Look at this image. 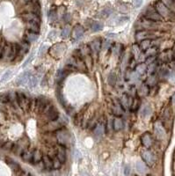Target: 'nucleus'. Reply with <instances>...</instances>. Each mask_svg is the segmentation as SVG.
I'll return each instance as SVG.
<instances>
[{
	"instance_id": "1",
	"label": "nucleus",
	"mask_w": 175,
	"mask_h": 176,
	"mask_svg": "<svg viewBox=\"0 0 175 176\" xmlns=\"http://www.w3.org/2000/svg\"><path fill=\"white\" fill-rule=\"evenodd\" d=\"M81 55H82V58L84 61L85 64L87 65V67H92L93 66V57H92V50L90 49L89 45H83L80 49H79Z\"/></svg>"
},
{
	"instance_id": "2",
	"label": "nucleus",
	"mask_w": 175,
	"mask_h": 176,
	"mask_svg": "<svg viewBox=\"0 0 175 176\" xmlns=\"http://www.w3.org/2000/svg\"><path fill=\"white\" fill-rule=\"evenodd\" d=\"M17 100H18V104L22 110H27L30 108V103H31V99L22 92H18L17 93Z\"/></svg>"
},
{
	"instance_id": "3",
	"label": "nucleus",
	"mask_w": 175,
	"mask_h": 176,
	"mask_svg": "<svg viewBox=\"0 0 175 176\" xmlns=\"http://www.w3.org/2000/svg\"><path fill=\"white\" fill-rule=\"evenodd\" d=\"M43 113L45 114L47 119L50 122L57 121V119L59 117V112H58L57 108L55 106H53V105H49Z\"/></svg>"
},
{
	"instance_id": "4",
	"label": "nucleus",
	"mask_w": 175,
	"mask_h": 176,
	"mask_svg": "<svg viewBox=\"0 0 175 176\" xmlns=\"http://www.w3.org/2000/svg\"><path fill=\"white\" fill-rule=\"evenodd\" d=\"M155 9L156 11L158 13V14L163 18H166V17H170L172 13L171 11L168 9V7L162 2V1H157L155 4Z\"/></svg>"
},
{
	"instance_id": "5",
	"label": "nucleus",
	"mask_w": 175,
	"mask_h": 176,
	"mask_svg": "<svg viewBox=\"0 0 175 176\" xmlns=\"http://www.w3.org/2000/svg\"><path fill=\"white\" fill-rule=\"evenodd\" d=\"M144 17L146 20H151V21H161L162 20V17L158 14V13L156 11V9L152 8V7H149L146 9L145 13H144Z\"/></svg>"
},
{
	"instance_id": "6",
	"label": "nucleus",
	"mask_w": 175,
	"mask_h": 176,
	"mask_svg": "<svg viewBox=\"0 0 175 176\" xmlns=\"http://www.w3.org/2000/svg\"><path fill=\"white\" fill-rule=\"evenodd\" d=\"M49 105H50V103H49V101L47 100L42 99V98H37V99H35L34 109L39 114L40 113H43Z\"/></svg>"
},
{
	"instance_id": "7",
	"label": "nucleus",
	"mask_w": 175,
	"mask_h": 176,
	"mask_svg": "<svg viewBox=\"0 0 175 176\" xmlns=\"http://www.w3.org/2000/svg\"><path fill=\"white\" fill-rule=\"evenodd\" d=\"M56 158L61 161L62 164H64L67 159V155H66V150L63 145H58L56 148Z\"/></svg>"
},
{
	"instance_id": "8",
	"label": "nucleus",
	"mask_w": 175,
	"mask_h": 176,
	"mask_svg": "<svg viewBox=\"0 0 175 176\" xmlns=\"http://www.w3.org/2000/svg\"><path fill=\"white\" fill-rule=\"evenodd\" d=\"M142 158L144 163L149 166H152L155 164V157L150 151H144L142 152Z\"/></svg>"
},
{
	"instance_id": "9",
	"label": "nucleus",
	"mask_w": 175,
	"mask_h": 176,
	"mask_svg": "<svg viewBox=\"0 0 175 176\" xmlns=\"http://www.w3.org/2000/svg\"><path fill=\"white\" fill-rule=\"evenodd\" d=\"M21 18L23 19L24 21L27 22H36V23H40V20L38 14H35L33 13H25L21 15Z\"/></svg>"
},
{
	"instance_id": "10",
	"label": "nucleus",
	"mask_w": 175,
	"mask_h": 176,
	"mask_svg": "<svg viewBox=\"0 0 175 176\" xmlns=\"http://www.w3.org/2000/svg\"><path fill=\"white\" fill-rule=\"evenodd\" d=\"M151 36H153V33L151 32V31H148V30H141V31H138L136 33V40L137 41H142L144 40H146V39H149L151 38Z\"/></svg>"
},
{
	"instance_id": "11",
	"label": "nucleus",
	"mask_w": 175,
	"mask_h": 176,
	"mask_svg": "<svg viewBox=\"0 0 175 176\" xmlns=\"http://www.w3.org/2000/svg\"><path fill=\"white\" fill-rule=\"evenodd\" d=\"M84 34V28L81 25H76L72 30L71 35H72V38L74 40L77 41L83 36Z\"/></svg>"
},
{
	"instance_id": "12",
	"label": "nucleus",
	"mask_w": 175,
	"mask_h": 176,
	"mask_svg": "<svg viewBox=\"0 0 175 176\" xmlns=\"http://www.w3.org/2000/svg\"><path fill=\"white\" fill-rule=\"evenodd\" d=\"M43 129H45V131L47 132H54L56 131L57 129H61V123L58 122L57 121H54V122H50L48 124H46Z\"/></svg>"
},
{
	"instance_id": "13",
	"label": "nucleus",
	"mask_w": 175,
	"mask_h": 176,
	"mask_svg": "<svg viewBox=\"0 0 175 176\" xmlns=\"http://www.w3.org/2000/svg\"><path fill=\"white\" fill-rule=\"evenodd\" d=\"M30 77H31L30 71H25V72H23L22 74H20L18 77V78H17V84L19 85H26L29 81Z\"/></svg>"
},
{
	"instance_id": "14",
	"label": "nucleus",
	"mask_w": 175,
	"mask_h": 176,
	"mask_svg": "<svg viewBox=\"0 0 175 176\" xmlns=\"http://www.w3.org/2000/svg\"><path fill=\"white\" fill-rule=\"evenodd\" d=\"M41 162H42L43 166H44V168H45L46 170H48V171H51V170L54 169L52 159L48 156V154H43Z\"/></svg>"
},
{
	"instance_id": "15",
	"label": "nucleus",
	"mask_w": 175,
	"mask_h": 176,
	"mask_svg": "<svg viewBox=\"0 0 175 176\" xmlns=\"http://www.w3.org/2000/svg\"><path fill=\"white\" fill-rule=\"evenodd\" d=\"M154 129H155V133L158 136V138H165V130L163 125L160 122L155 123Z\"/></svg>"
},
{
	"instance_id": "16",
	"label": "nucleus",
	"mask_w": 175,
	"mask_h": 176,
	"mask_svg": "<svg viewBox=\"0 0 175 176\" xmlns=\"http://www.w3.org/2000/svg\"><path fill=\"white\" fill-rule=\"evenodd\" d=\"M90 48L92 50V53H94L96 55L99 54L100 48H101V41L100 39H96L94 41H93L90 44Z\"/></svg>"
},
{
	"instance_id": "17",
	"label": "nucleus",
	"mask_w": 175,
	"mask_h": 176,
	"mask_svg": "<svg viewBox=\"0 0 175 176\" xmlns=\"http://www.w3.org/2000/svg\"><path fill=\"white\" fill-rule=\"evenodd\" d=\"M42 156H43V154L39 149L33 150V159H32L31 163L33 164V165H37V164L40 163L41 160H42Z\"/></svg>"
},
{
	"instance_id": "18",
	"label": "nucleus",
	"mask_w": 175,
	"mask_h": 176,
	"mask_svg": "<svg viewBox=\"0 0 175 176\" xmlns=\"http://www.w3.org/2000/svg\"><path fill=\"white\" fill-rule=\"evenodd\" d=\"M141 142L144 147L150 148L152 145V138L149 133H144L141 138Z\"/></svg>"
},
{
	"instance_id": "19",
	"label": "nucleus",
	"mask_w": 175,
	"mask_h": 176,
	"mask_svg": "<svg viewBox=\"0 0 175 176\" xmlns=\"http://www.w3.org/2000/svg\"><path fill=\"white\" fill-rule=\"evenodd\" d=\"M64 45L63 43H57L56 45L53 46L50 50V53L52 56H58L60 55L61 53H63V51L64 50Z\"/></svg>"
},
{
	"instance_id": "20",
	"label": "nucleus",
	"mask_w": 175,
	"mask_h": 176,
	"mask_svg": "<svg viewBox=\"0 0 175 176\" xmlns=\"http://www.w3.org/2000/svg\"><path fill=\"white\" fill-rule=\"evenodd\" d=\"M26 27L27 31H29V32H33L35 34H39V32H40V23L27 22V23H26Z\"/></svg>"
},
{
	"instance_id": "21",
	"label": "nucleus",
	"mask_w": 175,
	"mask_h": 176,
	"mask_svg": "<svg viewBox=\"0 0 175 176\" xmlns=\"http://www.w3.org/2000/svg\"><path fill=\"white\" fill-rule=\"evenodd\" d=\"M69 74V71L65 69H62V70H59L57 72H56V83H61L63 82L65 78L67 77V75Z\"/></svg>"
},
{
	"instance_id": "22",
	"label": "nucleus",
	"mask_w": 175,
	"mask_h": 176,
	"mask_svg": "<svg viewBox=\"0 0 175 176\" xmlns=\"http://www.w3.org/2000/svg\"><path fill=\"white\" fill-rule=\"evenodd\" d=\"M121 107L126 109L128 108H130L131 107V104H132V100H131V98L128 95V94H124L121 99V101H120Z\"/></svg>"
},
{
	"instance_id": "23",
	"label": "nucleus",
	"mask_w": 175,
	"mask_h": 176,
	"mask_svg": "<svg viewBox=\"0 0 175 176\" xmlns=\"http://www.w3.org/2000/svg\"><path fill=\"white\" fill-rule=\"evenodd\" d=\"M139 25L142 28H145V29H152V28L157 27V25L154 21H151V20H149L146 19L140 21Z\"/></svg>"
},
{
	"instance_id": "24",
	"label": "nucleus",
	"mask_w": 175,
	"mask_h": 176,
	"mask_svg": "<svg viewBox=\"0 0 175 176\" xmlns=\"http://www.w3.org/2000/svg\"><path fill=\"white\" fill-rule=\"evenodd\" d=\"M38 36H39V34H35V33H33V32L26 31V34H25L24 41H27L28 43L34 42L38 39Z\"/></svg>"
},
{
	"instance_id": "25",
	"label": "nucleus",
	"mask_w": 175,
	"mask_h": 176,
	"mask_svg": "<svg viewBox=\"0 0 175 176\" xmlns=\"http://www.w3.org/2000/svg\"><path fill=\"white\" fill-rule=\"evenodd\" d=\"M75 58H76V69L78 71H87L88 68H87V65L85 64L84 61L79 57H75Z\"/></svg>"
},
{
	"instance_id": "26",
	"label": "nucleus",
	"mask_w": 175,
	"mask_h": 176,
	"mask_svg": "<svg viewBox=\"0 0 175 176\" xmlns=\"http://www.w3.org/2000/svg\"><path fill=\"white\" fill-rule=\"evenodd\" d=\"M6 163L8 164V166L12 168V170L13 171H14V172H16V173H18V172H20V166L16 162V161H14L13 159H11V158H6Z\"/></svg>"
},
{
	"instance_id": "27",
	"label": "nucleus",
	"mask_w": 175,
	"mask_h": 176,
	"mask_svg": "<svg viewBox=\"0 0 175 176\" xmlns=\"http://www.w3.org/2000/svg\"><path fill=\"white\" fill-rule=\"evenodd\" d=\"M112 110H113V113L115 115H119L121 116L123 113V108L121 107V103L120 102H116V101H114V104H113V107H112Z\"/></svg>"
},
{
	"instance_id": "28",
	"label": "nucleus",
	"mask_w": 175,
	"mask_h": 176,
	"mask_svg": "<svg viewBox=\"0 0 175 176\" xmlns=\"http://www.w3.org/2000/svg\"><path fill=\"white\" fill-rule=\"evenodd\" d=\"M33 151H31V150H26L22 155L20 156L21 159H23V161L25 162H32V159H33Z\"/></svg>"
},
{
	"instance_id": "29",
	"label": "nucleus",
	"mask_w": 175,
	"mask_h": 176,
	"mask_svg": "<svg viewBox=\"0 0 175 176\" xmlns=\"http://www.w3.org/2000/svg\"><path fill=\"white\" fill-rule=\"evenodd\" d=\"M113 128L115 131H120L123 128V122L120 117H116L113 122Z\"/></svg>"
},
{
	"instance_id": "30",
	"label": "nucleus",
	"mask_w": 175,
	"mask_h": 176,
	"mask_svg": "<svg viewBox=\"0 0 175 176\" xmlns=\"http://www.w3.org/2000/svg\"><path fill=\"white\" fill-rule=\"evenodd\" d=\"M105 132V125L102 122H99L94 128V134L96 136H102Z\"/></svg>"
},
{
	"instance_id": "31",
	"label": "nucleus",
	"mask_w": 175,
	"mask_h": 176,
	"mask_svg": "<svg viewBox=\"0 0 175 176\" xmlns=\"http://www.w3.org/2000/svg\"><path fill=\"white\" fill-rule=\"evenodd\" d=\"M151 43H152V41L150 39H146V40H144L141 41L139 47H140L141 50H147L148 49H150L151 47Z\"/></svg>"
},
{
	"instance_id": "32",
	"label": "nucleus",
	"mask_w": 175,
	"mask_h": 176,
	"mask_svg": "<svg viewBox=\"0 0 175 176\" xmlns=\"http://www.w3.org/2000/svg\"><path fill=\"white\" fill-rule=\"evenodd\" d=\"M137 170L140 174H145L147 173V167L145 164L142 161H138L137 163Z\"/></svg>"
},
{
	"instance_id": "33",
	"label": "nucleus",
	"mask_w": 175,
	"mask_h": 176,
	"mask_svg": "<svg viewBox=\"0 0 175 176\" xmlns=\"http://www.w3.org/2000/svg\"><path fill=\"white\" fill-rule=\"evenodd\" d=\"M147 70V66L145 64H138L137 67H136V72L138 74V75H143Z\"/></svg>"
},
{
	"instance_id": "34",
	"label": "nucleus",
	"mask_w": 175,
	"mask_h": 176,
	"mask_svg": "<svg viewBox=\"0 0 175 176\" xmlns=\"http://www.w3.org/2000/svg\"><path fill=\"white\" fill-rule=\"evenodd\" d=\"M151 112H152L151 108L149 105H146V106H144V107L142 108V110H141V115H142L144 117H147V116H149V115L151 114Z\"/></svg>"
},
{
	"instance_id": "35",
	"label": "nucleus",
	"mask_w": 175,
	"mask_h": 176,
	"mask_svg": "<svg viewBox=\"0 0 175 176\" xmlns=\"http://www.w3.org/2000/svg\"><path fill=\"white\" fill-rule=\"evenodd\" d=\"M28 84H29V87L30 88H34L37 84H38V78L36 76H31L30 78H29V81H28Z\"/></svg>"
},
{
	"instance_id": "36",
	"label": "nucleus",
	"mask_w": 175,
	"mask_h": 176,
	"mask_svg": "<svg viewBox=\"0 0 175 176\" xmlns=\"http://www.w3.org/2000/svg\"><path fill=\"white\" fill-rule=\"evenodd\" d=\"M91 28H92V30H93V32L100 31V30L103 28V24L100 23V22H93V24L92 25Z\"/></svg>"
},
{
	"instance_id": "37",
	"label": "nucleus",
	"mask_w": 175,
	"mask_h": 176,
	"mask_svg": "<svg viewBox=\"0 0 175 176\" xmlns=\"http://www.w3.org/2000/svg\"><path fill=\"white\" fill-rule=\"evenodd\" d=\"M13 145H14L13 142L6 141V142L4 144V145H3V147H2V150H4V151H11V152H12V149H13Z\"/></svg>"
},
{
	"instance_id": "38",
	"label": "nucleus",
	"mask_w": 175,
	"mask_h": 176,
	"mask_svg": "<svg viewBox=\"0 0 175 176\" xmlns=\"http://www.w3.org/2000/svg\"><path fill=\"white\" fill-rule=\"evenodd\" d=\"M52 159V162H53V167H54V169H59V168H61V166H62V163H61V161L56 158V157H54L53 159Z\"/></svg>"
},
{
	"instance_id": "39",
	"label": "nucleus",
	"mask_w": 175,
	"mask_h": 176,
	"mask_svg": "<svg viewBox=\"0 0 175 176\" xmlns=\"http://www.w3.org/2000/svg\"><path fill=\"white\" fill-rule=\"evenodd\" d=\"M70 34V27H65L62 30V32H61V36L63 38H67V37H69Z\"/></svg>"
},
{
	"instance_id": "40",
	"label": "nucleus",
	"mask_w": 175,
	"mask_h": 176,
	"mask_svg": "<svg viewBox=\"0 0 175 176\" xmlns=\"http://www.w3.org/2000/svg\"><path fill=\"white\" fill-rule=\"evenodd\" d=\"M132 50H133V54L134 56L137 58H139L140 55H141V49L138 45H134L133 48H132Z\"/></svg>"
},
{
	"instance_id": "41",
	"label": "nucleus",
	"mask_w": 175,
	"mask_h": 176,
	"mask_svg": "<svg viewBox=\"0 0 175 176\" xmlns=\"http://www.w3.org/2000/svg\"><path fill=\"white\" fill-rule=\"evenodd\" d=\"M138 107H139V100L137 98H136L132 101V104H131L130 108L132 111H136L138 108Z\"/></svg>"
},
{
	"instance_id": "42",
	"label": "nucleus",
	"mask_w": 175,
	"mask_h": 176,
	"mask_svg": "<svg viewBox=\"0 0 175 176\" xmlns=\"http://www.w3.org/2000/svg\"><path fill=\"white\" fill-rule=\"evenodd\" d=\"M157 48H155V47H151L150 49H148L147 50H146V56L147 57H154L155 56V54L157 53Z\"/></svg>"
},
{
	"instance_id": "43",
	"label": "nucleus",
	"mask_w": 175,
	"mask_h": 176,
	"mask_svg": "<svg viewBox=\"0 0 175 176\" xmlns=\"http://www.w3.org/2000/svg\"><path fill=\"white\" fill-rule=\"evenodd\" d=\"M115 82H116V75H115V73L112 72V73H110L109 76H108V83H109L111 85H114Z\"/></svg>"
},
{
	"instance_id": "44",
	"label": "nucleus",
	"mask_w": 175,
	"mask_h": 176,
	"mask_svg": "<svg viewBox=\"0 0 175 176\" xmlns=\"http://www.w3.org/2000/svg\"><path fill=\"white\" fill-rule=\"evenodd\" d=\"M47 50H48V48H47V46L45 45V44H42L41 45V47L40 48V50H39V56H43L45 53H46V51H47Z\"/></svg>"
},
{
	"instance_id": "45",
	"label": "nucleus",
	"mask_w": 175,
	"mask_h": 176,
	"mask_svg": "<svg viewBox=\"0 0 175 176\" xmlns=\"http://www.w3.org/2000/svg\"><path fill=\"white\" fill-rule=\"evenodd\" d=\"M113 10L110 9V8H107V9H104L102 12H101V15L102 17H108L111 13H112Z\"/></svg>"
},
{
	"instance_id": "46",
	"label": "nucleus",
	"mask_w": 175,
	"mask_h": 176,
	"mask_svg": "<svg viewBox=\"0 0 175 176\" xmlns=\"http://www.w3.org/2000/svg\"><path fill=\"white\" fill-rule=\"evenodd\" d=\"M50 20L51 21H55L56 20V11L52 9L50 12Z\"/></svg>"
},
{
	"instance_id": "47",
	"label": "nucleus",
	"mask_w": 175,
	"mask_h": 176,
	"mask_svg": "<svg viewBox=\"0 0 175 176\" xmlns=\"http://www.w3.org/2000/svg\"><path fill=\"white\" fill-rule=\"evenodd\" d=\"M139 92H140V94L142 95H146L149 93V89H148V87L146 85H142L141 88H140V90H139Z\"/></svg>"
},
{
	"instance_id": "48",
	"label": "nucleus",
	"mask_w": 175,
	"mask_h": 176,
	"mask_svg": "<svg viewBox=\"0 0 175 176\" xmlns=\"http://www.w3.org/2000/svg\"><path fill=\"white\" fill-rule=\"evenodd\" d=\"M143 0H133V6L135 8H138L142 6Z\"/></svg>"
},
{
	"instance_id": "49",
	"label": "nucleus",
	"mask_w": 175,
	"mask_h": 176,
	"mask_svg": "<svg viewBox=\"0 0 175 176\" xmlns=\"http://www.w3.org/2000/svg\"><path fill=\"white\" fill-rule=\"evenodd\" d=\"M33 57V54H31V55L27 57V59H26V60L25 61V63L23 64V67H24V68H25V67H26V65L31 62V61H32Z\"/></svg>"
},
{
	"instance_id": "50",
	"label": "nucleus",
	"mask_w": 175,
	"mask_h": 176,
	"mask_svg": "<svg viewBox=\"0 0 175 176\" xmlns=\"http://www.w3.org/2000/svg\"><path fill=\"white\" fill-rule=\"evenodd\" d=\"M11 74H12V71H6L4 75H3V77H2V80L3 81H6V80H7L8 78H9V77L11 76Z\"/></svg>"
},
{
	"instance_id": "51",
	"label": "nucleus",
	"mask_w": 175,
	"mask_h": 176,
	"mask_svg": "<svg viewBox=\"0 0 175 176\" xmlns=\"http://www.w3.org/2000/svg\"><path fill=\"white\" fill-rule=\"evenodd\" d=\"M155 68H156V64L155 63H151L149 66V69H148V72L149 73H152L154 71H155Z\"/></svg>"
},
{
	"instance_id": "52",
	"label": "nucleus",
	"mask_w": 175,
	"mask_h": 176,
	"mask_svg": "<svg viewBox=\"0 0 175 176\" xmlns=\"http://www.w3.org/2000/svg\"><path fill=\"white\" fill-rule=\"evenodd\" d=\"M147 83H148V85H153L156 83V78H155V77H152V76H151V77L148 79Z\"/></svg>"
},
{
	"instance_id": "53",
	"label": "nucleus",
	"mask_w": 175,
	"mask_h": 176,
	"mask_svg": "<svg viewBox=\"0 0 175 176\" xmlns=\"http://www.w3.org/2000/svg\"><path fill=\"white\" fill-rule=\"evenodd\" d=\"M138 78H139V75L135 71V72H133V73H131V75H130V79H132V80H137V79H138Z\"/></svg>"
},
{
	"instance_id": "54",
	"label": "nucleus",
	"mask_w": 175,
	"mask_h": 176,
	"mask_svg": "<svg viewBox=\"0 0 175 176\" xmlns=\"http://www.w3.org/2000/svg\"><path fill=\"white\" fill-rule=\"evenodd\" d=\"M129 173H130V168H129L128 166H126L125 168H124V173H125V175H126V176H128Z\"/></svg>"
},
{
	"instance_id": "55",
	"label": "nucleus",
	"mask_w": 175,
	"mask_h": 176,
	"mask_svg": "<svg viewBox=\"0 0 175 176\" xmlns=\"http://www.w3.org/2000/svg\"><path fill=\"white\" fill-rule=\"evenodd\" d=\"M6 142V141L4 138H0V149H2V147H3V145H4V144H5Z\"/></svg>"
},
{
	"instance_id": "56",
	"label": "nucleus",
	"mask_w": 175,
	"mask_h": 176,
	"mask_svg": "<svg viewBox=\"0 0 175 176\" xmlns=\"http://www.w3.org/2000/svg\"><path fill=\"white\" fill-rule=\"evenodd\" d=\"M169 77H170V79L172 81H175V72H172Z\"/></svg>"
},
{
	"instance_id": "57",
	"label": "nucleus",
	"mask_w": 175,
	"mask_h": 176,
	"mask_svg": "<svg viewBox=\"0 0 175 176\" xmlns=\"http://www.w3.org/2000/svg\"><path fill=\"white\" fill-rule=\"evenodd\" d=\"M109 43H110L109 41H105V42L103 43V47H104L105 49L109 48V47H110V44H109Z\"/></svg>"
},
{
	"instance_id": "58",
	"label": "nucleus",
	"mask_w": 175,
	"mask_h": 176,
	"mask_svg": "<svg viewBox=\"0 0 175 176\" xmlns=\"http://www.w3.org/2000/svg\"><path fill=\"white\" fill-rule=\"evenodd\" d=\"M172 103H173V104L175 105V94H174V95L172 96Z\"/></svg>"
},
{
	"instance_id": "59",
	"label": "nucleus",
	"mask_w": 175,
	"mask_h": 176,
	"mask_svg": "<svg viewBox=\"0 0 175 176\" xmlns=\"http://www.w3.org/2000/svg\"><path fill=\"white\" fill-rule=\"evenodd\" d=\"M172 54H173V57H175V50H174V51H172Z\"/></svg>"
},
{
	"instance_id": "60",
	"label": "nucleus",
	"mask_w": 175,
	"mask_h": 176,
	"mask_svg": "<svg viewBox=\"0 0 175 176\" xmlns=\"http://www.w3.org/2000/svg\"><path fill=\"white\" fill-rule=\"evenodd\" d=\"M31 176H33V175H31Z\"/></svg>"
},
{
	"instance_id": "61",
	"label": "nucleus",
	"mask_w": 175,
	"mask_h": 176,
	"mask_svg": "<svg viewBox=\"0 0 175 176\" xmlns=\"http://www.w3.org/2000/svg\"><path fill=\"white\" fill-rule=\"evenodd\" d=\"M114 176H116V175H114Z\"/></svg>"
}]
</instances>
